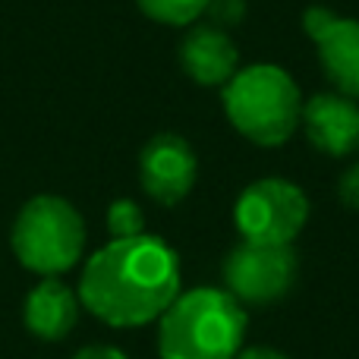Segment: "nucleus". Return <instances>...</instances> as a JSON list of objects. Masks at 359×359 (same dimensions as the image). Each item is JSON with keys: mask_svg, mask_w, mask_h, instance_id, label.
I'll list each match as a JSON object with an SVG mask.
<instances>
[{"mask_svg": "<svg viewBox=\"0 0 359 359\" xmlns=\"http://www.w3.org/2000/svg\"><path fill=\"white\" fill-rule=\"evenodd\" d=\"M180 67L196 86H227L240 69V48L215 25H192L180 41Z\"/></svg>", "mask_w": 359, "mask_h": 359, "instance_id": "obj_10", "label": "nucleus"}, {"mask_svg": "<svg viewBox=\"0 0 359 359\" xmlns=\"http://www.w3.org/2000/svg\"><path fill=\"white\" fill-rule=\"evenodd\" d=\"M136 6L151 19V22L186 29V25H192L196 19L205 16L208 0H136Z\"/></svg>", "mask_w": 359, "mask_h": 359, "instance_id": "obj_12", "label": "nucleus"}, {"mask_svg": "<svg viewBox=\"0 0 359 359\" xmlns=\"http://www.w3.org/2000/svg\"><path fill=\"white\" fill-rule=\"evenodd\" d=\"M198 177V158L177 133H158L139 151V183L158 205H180Z\"/></svg>", "mask_w": 359, "mask_h": 359, "instance_id": "obj_8", "label": "nucleus"}, {"mask_svg": "<svg viewBox=\"0 0 359 359\" xmlns=\"http://www.w3.org/2000/svg\"><path fill=\"white\" fill-rule=\"evenodd\" d=\"M10 243L22 268L41 278H57L82 259L86 221L67 198L35 196L19 208Z\"/></svg>", "mask_w": 359, "mask_h": 359, "instance_id": "obj_4", "label": "nucleus"}, {"mask_svg": "<svg viewBox=\"0 0 359 359\" xmlns=\"http://www.w3.org/2000/svg\"><path fill=\"white\" fill-rule=\"evenodd\" d=\"M180 297L177 252L151 233L111 240L86 262L79 303L111 328L158 322Z\"/></svg>", "mask_w": 359, "mask_h": 359, "instance_id": "obj_1", "label": "nucleus"}, {"mask_svg": "<svg viewBox=\"0 0 359 359\" xmlns=\"http://www.w3.org/2000/svg\"><path fill=\"white\" fill-rule=\"evenodd\" d=\"M107 230L114 240H130V236L145 233V215L133 198H117L107 208Z\"/></svg>", "mask_w": 359, "mask_h": 359, "instance_id": "obj_13", "label": "nucleus"}, {"mask_svg": "<svg viewBox=\"0 0 359 359\" xmlns=\"http://www.w3.org/2000/svg\"><path fill=\"white\" fill-rule=\"evenodd\" d=\"M299 126L312 149L328 158H347L359 149V101L341 92H318L303 101Z\"/></svg>", "mask_w": 359, "mask_h": 359, "instance_id": "obj_9", "label": "nucleus"}, {"mask_svg": "<svg viewBox=\"0 0 359 359\" xmlns=\"http://www.w3.org/2000/svg\"><path fill=\"white\" fill-rule=\"evenodd\" d=\"M79 293L57 278H44L25 297V328L41 341H63L79 322Z\"/></svg>", "mask_w": 359, "mask_h": 359, "instance_id": "obj_11", "label": "nucleus"}, {"mask_svg": "<svg viewBox=\"0 0 359 359\" xmlns=\"http://www.w3.org/2000/svg\"><path fill=\"white\" fill-rule=\"evenodd\" d=\"M236 359H290V356L274 350V347H246L236 353Z\"/></svg>", "mask_w": 359, "mask_h": 359, "instance_id": "obj_17", "label": "nucleus"}, {"mask_svg": "<svg viewBox=\"0 0 359 359\" xmlns=\"http://www.w3.org/2000/svg\"><path fill=\"white\" fill-rule=\"evenodd\" d=\"M224 114L230 126L262 149H278L299 130L303 92L278 63H252L224 86Z\"/></svg>", "mask_w": 359, "mask_h": 359, "instance_id": "obj_3", "label": "nucleus"}, {"mask_svg": "<svg viewBox=\"0 0 359 359\" xmlns=\"http://www.w3.org/2000/svg\"><path fill=\"white\" fill-rule=\"evenodd\" d=\"M309 221V198L297 183L262 177L240 192L233 224L246 243L259 246H293Z\"/></svg>", "mask_w": 359, "mask_h": 359, "instance_id": "obj_5", "label": "nucleus"}, {"mask_svg": "<svg viewBox=\"0 0 359 359\" xmlns=\"http://www.w3.org/2000/svg\"><path fill=\"white\" fill-rule=\"evenodd\" d=\"M337 198L347 205L350 211H359V161L350 164L337 180Z\"/></svg>", "mask_w": 359, "mask_h": 359, "instance_id": "obj_15", "label": "nucleus"}, {"mask_svg": "<svg viewBox=\"0 0 359 359\" xmlns=\"http://www.w3.org/2000/svg\"><path fill=\"white\" fill-rule=\"evenodd\" d=\"M73 359H130V356H126L123 350H117V347H104V344H95V347H82Z\"/></svg>", "mask_w": 359, "mask_h": 359, "instance_id": "obj_16", "label": "nucleus"}, {"mask_svg": "<svg viewBox=\"0 0 359 359\" xmlns=\"http://www.w3.org/2000/svg\"><path fill=\"white\" fill-rule=\"evenodd\" d=\"M249 318L221 287H192L158 318L161 359H236Z\"/></svg>", "mask_w": 359, "mask_h": 359, "instance_id": "obj_2", "label": "nucleus"}, {"mask_svg": "<svg viewBox=\"0 0 359 359\" xmlns=\"http://www.w3.org/2000/svg\"><path fill=\"white\" fill-rule=\"evenodd\" d=\"M303 29L316 41L318 63L334 92L359 101V19L309 6L303 13Z\"/></svg>", "mask_w": 359, "mask_h": 359, "instance_id": "obj_7", "label": "nucleus"}, {"mask_svg": "<svg viewBox=\"0 0 359 359\" xmlns=\"http://www.w3.org/2000/svg\"><path fill=\"white\" fill-rule=\"evenodd\" d=\"M205 19H208V25H215L221 32L236 29L246 19V0H208Z\"/></svg>", "mask_w": 359, "mask_h": 359, "instance_id": "obj_14", "label": "nucleus"}, {"mask_svg": "<svg viewBox=\"0 0 359 359\" xmlns=\"http://www.w3.org/2000/svg\"><path fill=\"white\" fill-rule=\"evenodd\" d=\"M224 290L246 306H271L293 290L299 278V259L293 246H259L236 243L224 255Z\"/></svg>", "mask_w": 359, "mask_h": 359, "instance_id": "obj_6", "label": "nucleus"}]
</instances>
